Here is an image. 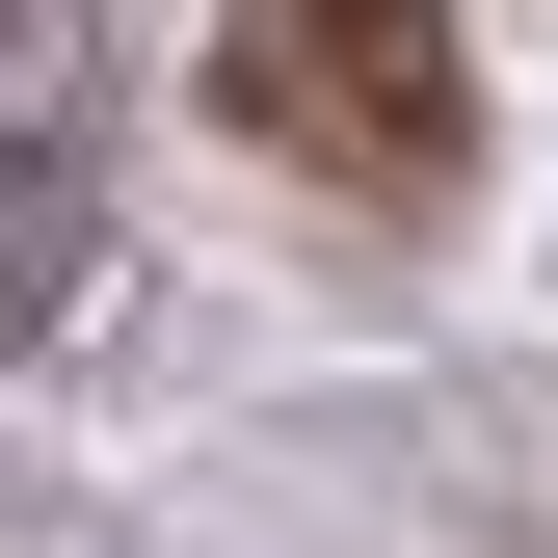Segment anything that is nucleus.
Segmentation results:
<instances>
[{
    "mask_svg": "<svg viewBox=\"0 0 558 558\" xmlns=\"http://www.w3.org/2000/svg\"><path fill=\"white\" fill-rule=\"evenodd\" d=\"M214 107L345 214H452L478 186V27L452 0H214Z\"/></svg>",
    "mask_w": 558,
    "mask_h": 558,
    "instance_id": "1",
    "label": "nucleus"
},
{
    "mask_svg": "<svg viewBox=\"0 0 558 558\" xmlns=\"http://www.w3.org/2000/svg\"><path fill=\"white\" fill-rule=\"evenodd\" d=\"M81 240H107V186H81V133H0V345H27L53 293H81Z\"/></svg>",
    "mask_w": 558,
    "mask_h": 558,
    "instance_id": "2",
    "label": "nucleus"
},
{
    "mask_svg": "<svg viewBox=\"0 0 558 558\" xmlns=\"http://www.w3.org/2000/svg\"><path fill=\"white\" fill-rule=\"evenodd\" d=\"M0 133H81L107 160V27L81 0H0Z\"/></svg>",
    "mask_w": 558,
    "mask_h": 558,
    "instance_id": "3",
    "label": "nucleus"
}]
</instances>
